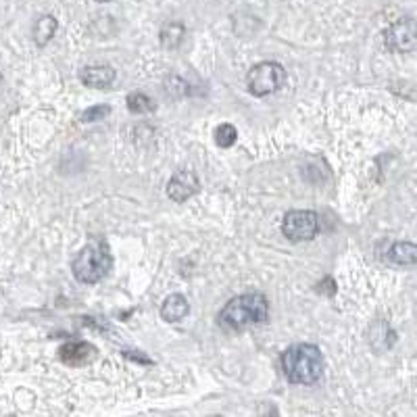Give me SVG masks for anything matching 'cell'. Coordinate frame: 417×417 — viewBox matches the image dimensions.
Returning <instances> with one entry per match:
<instances>
[{
	"instance_id": "obj_4",
	"label": "cell",
	"mask_w": 417,
	"mask_h": 417,
	"mask_svg": "<svg viewBox=\"0 0 417 417\" xmlns=\"http://www.w3.org/2000/svg\"><path fill=\"white\" fill-rule=\"evenodd\" d=\"M284 81H286V69L276 61L257 63L246 76V86L253 96H269L278 92L284 86Z\"/></svg>"
},
{
	"instance_id": "obj_6",
	"label": "cell",
	"mask_w": 417,
	"mask_h": 417,
	"mask_svg": "<svg viewBox=\"0 0 417 417\" xmlns=\"http://www.w3.org/2000/svg\"><path fill=\"white\" fill-rule=\"evenodd\" d=\"M384 44L391 52H413L417 49L416 19H401L384 31Z\"/></svg>"
},
{
	"instance_id": "obj_11",
	"label": "cell",
	"mask_w": 417,
	"mask_h": 417,
	"mask_svg": "<svg viewBox=\"0 0 417 417\" xmlns=\"http://www.w3.org/2000/svg\"><path fill=\"white\" fill-rule=\"evenodd\" d=\"M388 259L394 265L413 267L417 261V246L413 242H394L388 248Z\"/></svg>"
},
{
	"instance_id": "obj_2",
	"label": "cell",
	"mask_w": 417,
	"mask_h": 417,
	"mask_svg": "<svg viewBox=\"0 0 417 417\" xmlns=\"http://www.w3.org/2000/svg\"><path fill=\"white\" fill-rule=\"evenodd\" d=\"M282 371L290 384L313 386L323 373V355L315 344H294L282 355Z\"/></svg>"
},
{
	"instance_id": "obj_5",
	"label": "cell",
	"mask_w": 417,
	"mask_h": 417,
	"mask_svg": "<svg viewBox=\"0 0 417 417\" xmlns=\"http://www.w3.org/2000/svg\"><path fill=\"white\" fill-rule=\"evenodd\" d=\"M319 232V217L313 211H288L282 221V234L290 242H309Z\"/></svg>"
},
{
	"instance_id": "obj_1",
	"label": "cell",
	"mask_w": 417,
	"mask_h": 417,
	"mask_svg": "<svg viewBox=\"0 0 417 417\" xmlns=\"http://www.w3.org/2000/svg\"><path fill=\"white\" fill-rule=\"evenodd\" d=\"M269 317V303L261 292H246L230 298L217 315V323L226 332H244L265 323Z\"/></svg>"
},
{
	"instance_id": "obj_14",
	"label": "cell",
	"mask_w": 417,
	"mask_h": 417,
	"mask_svg": "<svg viewBox=\"0 0 417 417\" xmlns=\"http://www.w3.org/2000/svg\"><path fill=\"white\" fill-rule=\"evenodd\" d=\"M126 104H128L130 113H136V115H144V113H153L155 111V101L151 96H146L144 92H131V94H128Z\"/></svg>"
},
{
	"instance_id": "obj_9",
	"label": "cell",
	"mask_w": 417,
	"mask_h": 417,
	"mask_svg": "<svg viewBox=\"0 0 417 417\" xmlns=\"http://www.w3.org/2000/svg\"><path fill=\"white\" fill-rule=\"evenodd\" d=\"M115 69L109 67V65H90V67H84L79 79L84 86H90V88H104L109 84H113L115 79Z\"/></svg>"
},
{
	"instance_id": "obj_8",
	"label": "cell",
	"mask_w": 417,
	"mask_h": 417,
	"mask_svg": "<svg viewBox=\"0 0 417 417\" xmlns=\"http://www.w3.org/2000/svg\"><path fill=\"white\" fill-rule=\"evenodd\" d=\"M96 355V348L88 342H81V340H74V342H67L59 348V357L61 361L69 367H81V365L90 363Z\"/></svg>"
},
{
	"instance_id": "obj_20",
	"label": "cell",
	"mask_w": 417,
	"mask_h": 417,
	"mask_svg": "<svg viewBox=\"0 0 417 417\" xmlns=\"http://www.w3.org/2000/svg\"><path fill=\"white\" fill-rule=\"evenodd\" d=\"M0 86H2V74H0Z\"/></svg>"
},
{
	"instance_id": "obj_16",
	"label": "cell",
	"mask_w": 417,
	"mask_h": 417,
	"mask_svg": "<svg viewBox=\"0 0 417 417\" xmlns=\"http://www.w3.org/2000/svg\"><path fill=\"white\" fill-rule=\"evenodd\" d=\"M109 115H111L109 104H96V106H90L81 113V121L84 124H94V121H103Z\"/></svg>"
},
{
	"instance_id": "obj_19",
	"label": "cell",
	"mask_w": 417,
	"mask_h": 417,
	"mask_svg": "<svg viewBox=\"0 0 417 417\" xmlns=\"http://www.w3.org/2000/svg\"><path fill=\"white\" fill-rule=\"evenodd\" d=\"M96 2H113V0H96Z\"/></svg>"
},
{
	"instance_id": "obj_17",
	"label": "cell",
	"mask_w": 417,
	"mask_h": 417,
	"mask_svg": "<svg viewBox=\"0 0 417 417\" xmlns=\"http://www.w3.org/2000/svg\"><path fill=\"white\" fill-rule=\"evenodd\" d=\"M317 292H321V294H328V296H334L336 294V280L334 278H323L319 284H317Z\"/></svg>"
},
{
	"instance_id": "obj_15",
	"label": "cell",
	"mask_w": 417,
	"mask_h": 417,
	"mask_svg": "<svg viewBox=\"0 0 417 417\" xmlns=\"http://www.w3.org/2000/svg\"><path fill=\"white\" fill-rule=\"evenodd\" d=\"M238 140V130H236L232 124H221L215 128V142L217 146L221 149H232Z\"/></svg>"
},
{
	"instance_id": "obj_13",
	"label": "cell",
	"mask_w": 417,
	"mask_h": 417,
	"mask_svg": "<svg viewBox=\"0 0 417 417\" xmlns=\"http://www.w3.org/2000/svg\"><path fill=\"white\" fill-rule=\"evenodd\" d=\"M56 27H59V21L52 17V15H42L36 26H34V40L38 46H46L52 40V36L56 34Z\"/></svg>"
},
{
	"instance_id": "obj_10",
	"label": "cell",
	"mask_w": 417,
	"mask_h": 417,
	"mask_svg": "<svg viewBox=\"0 0 417 417\" xmlns=\"http://www.w3.org/2000/svg\"><path fill=\"white\" fill-rule=\"evenodd\" d=\"M190 313V303L184 294H169L165 303L161 305V317L169 323H178Z\"/></svg>"
},
{
	"instance_id": "obj_3",
	"label": "cell",
	"mask_w": 417,
	"mask_h": 417,
	"mask_svg": "<svg viewBox=\"0 0 417 417\" xmlns=\"http://www.w3.org/2000/svg\"><path fill=\"white\" fill-rule=\"evenodd\" d=\"M113 265V257L104 244L92 242L84 246L78 257L71 261V273L81 284H96L109 273Z\"/></svg>"
},
{
	"instance_id": "obj_18",
	"label": "cell",
	"mask_w": 417,
	"mask_h": 417,
	"mask_svg": "<svg viewBox=\"0 0 417 417\" xmlns=\"http://www.w3.org/2000/svg\"><path fill=\"white\" fill-rule=\"evenodd\" d=\"M124 355H126V357H130V359H136V361H140V363H153V361H151V359H146V357H140V355H131L130 351H126Z\"/></svg>"
},
{
	"instance_id": "obj_12",
	"label": "cell",
	"mask_w": 417,
	"mask_h": 417,
	"mask_svg": "<svg viewBox=\"0 0 417 417\" xmlns=\"http://www.w3.org/2000/svg\"><path fill=\"white\" fill-rule=\"evenodd\" d=\"M186 38V27L178 21H169L161 27V34H159V40H161V46L167 49V51H176L180 49Z\"/></svg>"
},
{
	"instance_id": "obj_7",
	"label": "cell",
	"mask_w": 417,
	"mask_h": 417,
	"mask_svg": "<svg viewBox=\"0 0 417 417\" xmlns=\"http://www.w3.org/2000/svg\"><path fill=\"white\" fill-rule=\"evenodd\" d=\"M199 190H201V180L194 169H180L167 184V196L174 203H184L192 199Z\"/></svg>"
}]
</instances>
